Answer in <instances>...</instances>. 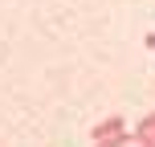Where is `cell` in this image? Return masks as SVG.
Masks as SVG:
<instances>
[{"label": "cell", "mask_w": 155, "mask_h": 147, "mask_svg": "<svg viewBox=\"0 0 155 147\" xmlns=\"http://www.w3.org/2000/svg\"><path fill=\"white\" fill-rule=\"evenodd\" d=\"M151 131H155V115H147V119H143L139 127H135V143H143V139H147Z\"/></svg>", "instance_id": "cell-3"}, {"label": "cell", "mask_w": 155, "mask_h": 147, "mask_svg": "<svg viewBox=\"0 0 155 147\" xmlns=\"http://www.w3.org/2000/svg\"><path fill=\"white\" fill-rule=\"evenodd\" d=\"M143 41H147V49H155V33H147V37H143Z\"/></svg>", "instance_id": "cell-4"}, {"label": "cell", "mask_w": 155, "mask_h": 147, "mask_svg": "<svg viewBox=\"0 0 155 147\" xmlns=\"http://www.w3.org/2000/svg\"><path fill=\"white\" fill-rule=\"evenodd\" d=\"M118 131H127V123H123V115H110V119H102L98 127L90 131V139L98 143V139H110V135H118Z\"/></svg>", "instance_id": "cell-1"}, {"label": "cell", "mask_w": 155, "mask_h": 147, "mask_svg": "<svg viewBox=\"0 0 155 147\" xmlns=\"http://www.w3.org/2000/svg\"><path fill=\"white\" fill-rule=\"evenodd\" d=\"M131 143H135L131 131H118V135H110V139H98L94 147H131Z\"/></svg>", "instance_id": "cell-2"}, {"label": "cell", "mask_w": 155, "mask_h": 147, "mask_svg": "<svg viewBox=\"0 0 155 147\" xmlns=\"http://www.w3.org/2000/svg\"><path fill=\"white\" fill-rule=\"evenodd\" d=\"M131 147H139V143H131Z\"/></svg>", "instance_id": "cell-5"}]
</instances>
